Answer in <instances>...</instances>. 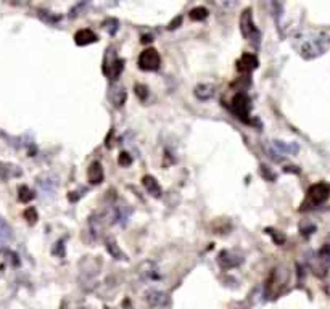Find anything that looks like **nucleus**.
Returning <instances> with one entry per match:
<instances>
[{
  "mask_svg": "<svg viewBox=\"0 0 330 309\" xmlns=\"http://www.w3.org/2000/svg\"><path fill=\"white\" fill-rule=\"evenodd\" d=\"M329 47H330V37L327 34L319 32L308 39H303V42L300 45V54L306 60H311V58L322 55Z\"/></svg>",
  "mask_w": 330,
  "mask_h": 309,
  "instance_id": "obj_1",
  "label": "nucleus"
},
{
  "mask_svg": "<svg viewBox=\"0 0 330 309\" xmlns=\"http://www.w3.org/2000/svg\"><path fill=\"white\" fill-rule=\"evenodd\" d=\"M330 198V184L327 182H317L314 185H311L308 190V195H306L304 206L308 205L309 208L319 206L322 203H326Z\"/></svg>",
  "mask_w": 330,
  "mask_h": 309,
  "instance_id": "obj_2",
  "label": "nucleus"
},
{
  "mask_svg": "<svg viewBox=\"0 0 330 309\" xmlns=\"http://www.w3.org/2000/svg\"><path fill=\"white\" fill-rule=\"evenodd\" d=\"M230 110H232V113L239 119L250 122V119H248V114H250V98H248L245 94H237L234 97Z\"/></svg>",
  "mask_w": 330,
  "mask_h": 309,
  "instance_id": "obj_3",
  "label": "nucleus"
},
{
  "mask_svg": "<svg viewBox=\"0 0 330 309\" xmlns=\"http://www.w3.org/2000/svg\"><path fill=\"white\" fill-rule=\"evenodd\" d=\"M160 63H161L160 54L155 49L143 50L140 56H138V68L143 69V71H155V69L160 68Z\"/></svg>",
  "mask_w": 330,
  "mask_h": 309,
  "instance_id": "obj_4",
  "label": "nucleus"
},
{
  "mask_svg": "<svg viewBox=\"0 0 330 309\" xmlns=\"http://www.w3.org/2000/svg\"><path fill=\"white\" fill-rule=\"evenodd\" d=\"M329 267H330V247L326 245V247H322L321 252L317 253V264L314 266L316 276L324 277L327 274Z\"/></svg>",
  "mask_w": 330,
  "mask_h": 309,
  "instance_id": "obj_5",
  "label": "nucleus"
},
{
  "mask_svg": "<svg viewBox=\"0 0 330 309\" xmlns=\"http://www.w3.org/2000/svg\"><path fill=\"white\" fill-rule=\"evenodd\" d=\"M240 31H242V36L245 37V39H251L253 34H258L256 28H254V23H253V16H251V10L250 8H247L240 15Z\"/></svg>",
  "mask_w": 330,
  "mask_h": 309,
  "instance_id": "obj_6",
  "label": "nucleus"
},
{
  "mask_svg": "<svg viewBox=\"0 0 330 309\" xmlns=\"http://www.w3.org/2000/svg\"><path fill=\"white\" fill-rule=\"evenodd\" d=\"M147 301L148 305L153 308H163L169 303V298H167L166 293H163V291L160 290H150L147 293Z\"/></svg>",
  "mask_w": 330,
  "mask_h": 309,
  "instance_id": "obj_7",
  "label": "nucleus"
},
{
  "mask_svg": "<svg viewBox=\"0 0 330 309\" xmlns=\"http://www.w3.org/2000/svg\"><path fill=\"white\" fill-rule=\"evenodd\" d=\"M242 262V258L239 256H234V253L230 252H221V254L218 256V264L222 267V269H232V267L239 266Z\"/></svg>",
  "mask_w": 330,
  "mask_h": 309,
  "instance_id": "obj_8",
  "label": "nucleus"
},
{
  "mask_svg": "<svg viewBox=\"0 0 330 309\" xmlns=\"http://www.w3.org/2000/svg\"><path fill=\"white\" fill-rule=\"evenodd\" d=\"M97 40V34L90 29H81L76 34H74V42L78 45H89L94 44Z\"/></svg>",
  "mask_w": 330,
  "mask_h": 309,
  "instance_id": "obj_9",
  "label": "nucleus"
},
{
  "mask_svg": "<svg viewBox=\"0 0 330 309\" xmlns=\"http://www.w3.org/2000/svg\"><path fill=\"white\" fill-rule=\"evenodd\" d=\"M256 66H258L256 56L251 55V54L242 55L240 61H239V71H242V73H251L253 69H256Z\"/></svg>",
  "mask_w": 330,
  "mask_h": 309,
  "instance_id": "obj_10",
  "label": "nucleus"
},
{
  "mask_svg": "<svg viewBox=\"0 0 330 309\" xmlns=\"http://www.w3.org/2000/svg\"><path fill=\"white\" fill-rule=\"evenodd\" d=\"M87 177L90 180V184H100L103 180V169L100 161H94L90 163V166L87 169Z\"/></svg>",
  "mask_w": 330,
  "mask_h": 309,
  "instance_id": "obj_11",
  "label": "nucleus"
},
{
  "mask_svg": "<svg viewBox=\"0 0 330 309\" xmlns=\"http://www.w3.org/2000/svg\"><path fill=\"white\" fill-rule=\"evenodd\" d=\"M110 98H111V102L116 105V107H123L124 102H126V98H127L126 89L123 85L114 84L111 87V92H110Z\"/></svg>",
  "mask_w": 330,
  "mask_h": 309,
  "instance_id": "obj_12",
  "label": "nucleus"
},
{
  "mask_svg": "<svg viewBox=\"0 0 330 309\" xmlns=\"http://www.w3.org/2000/svg\"><path fill=\"white\" fill-rule=\"evenodd\" d=\"M143 187L147 189V192L150 195H153V197H161V187H160V184L156 182V179L155 177H152V176H145L143 177Z\"/></svg>",
  "mask_w": 330,
  "mask_h": 309,
  "instance_id": "obj_13",
  "label": "nucleus"
},
{
  "mask_svg": "<svg viewBox=\"0 0 330 309\" xmlns=\"http://www.w3.org/2000/svg\"><path fill=\"white\" fill-rule=\"evenodd\" d=\"M195 95L198 100H210L214 95V85L211 84H200L195 87Z\"/></svg>",
  "mask_w": 330,
  "mask_h": 309,
  "instance_id": "obj_14",
  "label": "nucleus"
},
{
  "mask_svg": "<svg viewBox=\"0 0 330 309\" xmlns=\"http://www.w3.org/2000/svg\"><path fill=\"white\" fill-rule=\"evenodd\" d=\"M119 60V58H116V54H114L113 49H108L107 50V55H105V60H103V73H105L108 78L110 74H111V69L113 66L116 65V61Z\"/></svg>",
  "mask_w": 330,
  "mask_h": 309,
  "instance_id": "obj_15",
  "label": "nucleus"
},
{
  "mask_svg": "<svg viewBox=\"0 0 330 309\" xmlns=\"http://www.w3.org/2000/svg\"><path fill=\"white\" fill-rule=\"evenodd\" d=\"M140 274L143 279H147V281H155V279L158 277V269H156V266L153 262L147 261L140 266Z\"/></svg>",
  "mask_w": 330,
  "mask_h": 309,
  "instance_id": "obj_16",
  "label": "nucleus"
},
{
  "mask_svg": "<svg viewBox=\"0 0 330 309\" xmlns=\"http://www.w3.org/2000/svg\"><path fill=\"white\" fill-rule=\"evenodd\" d=\"M272 147L277 150V153H297L298 151L297 143H283L279 140H274L272 142Z\"/></svg>",
  "mask_w": 330,
  "mask_h": 309,
  "instance_id": "obj_17",
  "label": "nucleus"
},
{
  "mask_svg": "<svg viewBox=\"0 0 330 309\" xmlns=\"http://www.w3.org/2000/svg\"><path fill=\"white\" fill-rule=\"evenodd\" d=\"M13 238V232H11V227L7 224L2 216H0V242H10Z\"/></svg>",
  "mask_w": 330,
  "mask_h": 309,
  "instance_id": "obj_18",
  "label": "nucleus"
},
{
  "mask_svg": "<svg viewBox=\"0 0 330 309\" xmlns=\"http://www.w3.org/2000/svg\"><path fill=\"white\" fill-rule=\"evenodd\" d=\"M208 16V10L205 7H195L190 10V20L192 21H203Z\"/></svg>",
  "mask_w": 330,
  "mask_h": 309,
  "instance_id": "obj_19",
  "label": "nucleus"
},
{
  "mask_svg": "<svg viewBox=\"0 0 330 309\" xmlns=\"http://www.w3.org/2000/svg\"><path fill=\"white\" fill-rule=\"evenodd\" d=\"M107 248H108L110 254H113V258H116V259H126V254L121 252V250L118 248V245L114 243V242H108L107 243Z\"/></svg>",
  "mask_w": 330,
  "mask_h": 309,
  "instance_id": "obj_20",
  "label": "nucleus"
},
{
  "mask_svg": "<svg viewBox=\"0 0 330 309\" xmlns=\"http://www.w3.org/2000/svg\"><path fill=\"white\" fill-rule=\"evenodd\" d=\"M39 184H40V187H42L44 194H54L55 185H56L55 180H50V179H47V182H45V180H40Z\"/></svg>",
  "mask_w": 330,
  "mask_h": 309,
  "instance_id": "obj_21",
  "label": "nucleus"
},
{
  "mask_svg": "<svg viewBox=\"0 0 330 309\" xmlns=\"http://www.w3.org/2000/svg\"><path fill=\"white\" fill-rule=\"evenodd\" d=\"M32 198H34V194H32V192H31L29 189H28V187H21V189H20V200H21V201H25V203H26V201L32 200Z\"/></svg>",
  "mask_w": 330,
  "mask_h": 309,
  "instance_id": "obj_22",
  "label": "nucleus"
},
{
  "mask_svg": "<svg viewBox=\"0 0 330 309\" xmlns=\"http://www.w3.org/2000/svg\"><path fill=\"white\" fill-rule=\"evenodd\" d=\"M25 218L29 221L31 224H34L37 221V211H36V208H28L26 211H25Z\"/></svg>",
  "mask_w": 330,
  "mask_h": 309,
  "instance_id": "obj_23",
  "label": "nucleus"
},
{
  "mask_svg": "<svg viewBox=\"0 0 330 309\" xmlns=\"http://www.w3.org/2000/svg\"><path fill=\"white\" fill-rule=\"evenodd\" d=\"M266 232H268L269 235L274 237V240H275V243H277V245H282L283 242H285V237H283L282 234H275V230H272V229H266Z\"/></svg>",
  "mask_w": 330,
  "mask_h": 309,
  "instance_id": "obj_24",
  "label": "nucleus"
},
{
  "mask_svg": "<svg viewBox=\"0 0 330 309\" xmlns=\"http://www.w3.org/2000/svg\"><path fill=\"white\" fill-rule=\"evenodd\" d=\"M131 163H132V158L126 153V151H123V153L119 155V165L121 166H129Z\"/></svg>",
  "mask_w": 330,
  "mask_h": 309,
  "instance_id": "obj_25",
  "label": "nucleus"
},
{
  "mask_svg": "<svg viewBox=\"0 0 330 309\" xmlns=\"http://www.w3.org/2000/svg\"><path fill=\"white\" fill-rule=\"evenodd\" d=\"M136 94H137V97H140L142 100H145L147 95H148L147 87L145 85H136Z\"/></svg>",
  "mask_w": 330,
  "mask_h": 309,
  "instance_id": "obj_26",
  "label": "nucleus"
}]
</instances>
